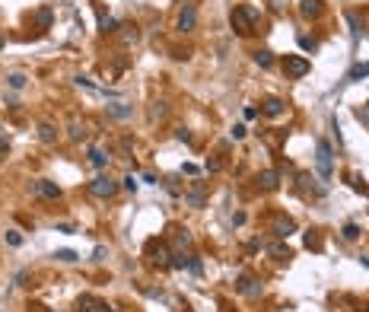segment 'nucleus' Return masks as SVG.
<instances>
[{
    "label": "nucleus",
    "instance_id": "1",
    "mask_svg": "<svg viewBox=\"0 0 369 312\" xmlns=\"http://www.w3.org/2000/svg\"><path fill=\"white\" fill-rule=\"evenodd\" d=\"M315 166H318L321 179H331V169H334V153H331V144L325 137L315 140Z\"/></svg>",
    "mask_w": 369,
    "mask_h": 312
},
{
    "label": "nucleus",
    "instance_id": "2",
    "mask_svg": "<svg viewBox=\"0 0 369 312\" xmlns=\"http://www.w3.org/2000/svg\"><path fill=\"white\" fill-rule=\"evenodd\" d=\"M255 16H258V13H255L252 6H236V10L229 13V23H232V29H236L239 35H248V32L255 29Z\"/></svg>",
    "mask_w": 369,
    "mask_h": 312
},
{
    "label": "nucleus",
    "instance_id": "3",
    "mask_svg": "<svg viewBox=\"0 0 369 312\" xmlns=\"http://www.w3.org/2000/svg\"><path fill=\"white\" fill-rule=\"evenodd\" d=\"M309 70H312V64H309L303 54H286V61H284V73H286L290 80H303Z\"/></svg>",
    "mask_w": 369,
    "mask_h": 312
},
{
    "label": "nucleus",
    "instance_id": "4",
    "mask_svg": "<svg viewBox=\"0 0 369 312\" xmlns=\"http://www.w3.org/2000/svg\"><path fill=\"white\" fill-rule=\"evenodd\" d=\"M89 191L96 194V198H112V194H118V182L109 179V175H96V179L89 182Z\"/></svg>",
    "mask_w": 369,
    "mask_h": 312
},
{
    "label": "nucleus",
    "instance_id": "5",
    "mask_svg": "<svg viewBox=\"0 0 369 312\" xmlns=\"http://www.w3.org/2000/svg\"><path fill=\"white\" fill-rule=\"evenodd\" d=\"M236 290L242 296H248V300H255V296H261V281H258V277H252V274H242L236 281Z\"/></svg>",
    "mask_w": 369,
    "mask_h": 312
},
{
    "label": "nucleus",
    "instance_id": "6",
    "mask_svg": "<svg viewBox=\"0 0 369 312\" xmlns=\"http://www.w3.org/2000/svg\"><path fill=\"white\" fill-rule=\"evenodd\" d=\"M194 26H198V10H194L191 3H185L182 10H178V23H175V29H178V32H191Z\"/></svg>",
    "mask_w": 369,
    "mask_h": 312
},
{
    "label": "nucleus",
    "instance_id": "7",
    "mask_svg": "<svg viewBox=\"0 0 369 312\" xmlns=\"http://www.w3.org/2000/svg\"><path fill=\"white\" fill-rule=\"evenodd\" d=\"M32 191H35L38 198H45V201H57V198H61V188H57L55 182H48V179L32 182Z\"/></svg>",
    "mask_w": 369,
    "mask_h": 312
},
{
    "label": "nucleus",
    "instance_id": "8",
    "mask_svg": "<svg viewBox=\"0 0 369 312\" xmlns=\"http://www.w3.org/2000/svg\"><path fill=\"white\" fill-rule=\"evenodd\" d=\"M261 112H264L267 118H280V115L286 112V102H284V99H277V96H271V99L261 102Z\"/></svg>",
    "mask_w": 369,
    "mask_h": 312
},
{
    "label": "nucleus",
    "instance_id": "9",
    "mask_svg": "<svg viewBox=\"0 0 369 312\" xmlns=\"http://www.w3.org/2000/svg\"><path fill=\"white\" fill-rule=\"evenodd\" d=\"M271 229H274V236H277V239H286L290 233H296V223H293L290 217H277V220L271 223Z\"/></svg>",
    "mask_w": 369,
    "mask_h": 312
},
{
    "label": "nucleus",
    "instance_id": "10",
    "mask_svg": "<svg viewBox=\"0 0 369 312\" xmlns=\"http://www.w3.org/2000/svg\"><path fill=\"white\" fill-rule=\"evenodd\" d=\"M150 255H153V261H156L159 268H169L172 255H169V249H166L163 242H150Z\"/></svg>",
    "mask_w": 369,
    "mask_h": 312
},
{
    "label": "nucleus",
    "instance_id": "11",
    "mask_svg": "<svg viewBox=\"0 0 369 312\" xmlns=\"http://www.w3.org/2000/svg\"><path fill=\"white\" fill-rule=\"evenodd\" d=\"M321 10H325V3H321V0H299V13H303L306 19L321 16Z\"/></svg>",
    "mask_w": 369,
    "mask_h": 312
},
{
    "label": "nucleus",
    "instance_id": "12",
    "mask_svg": "<svg viewBox=\"0 0 369 312\" xmlns=\"http://www.w3.org/2000/svg\"><path fill=\"white\" fill-rule=\"evenodd\" d=\"M258 185H261V188H264V191H274V188H277V185H280V175H277V172H274V169H264V172H261V175H258Z\"/></svg>",
    "mask_w": 369,
    "mask_h": 312
},
{
    "label": "nucleus",
    "instance_id": "13",
    "mask_svg": "<svg viewBox=\"0 0 369 312\" xmlns=\"http://www.w3.org/2000/svg\"><path fill=\"white\" fill-rule=\"evenodd\" d=\"M38 140H42V144H55L57 140V127L48 125V121H42V125H38Z\"/></svg>",
    "mask_w": 369,
    "mask_h": 312
},
{
    "label": "nucleus",
    "instance_id": "14",
    "mask_svg": "<svg viewBox=\"0 0 369 312\" xmlns=\"http://www.w3.org/2000/svg\"><path fill=\"white\" fill-rule=\"evenodd\" d=\"M89 162H92L96 169H105V166H109V153L99 150V147H89Z\"/></svg>",
    "mask_w": 369,
    "mask_h": 312
},
{
    "label": "nucleus",
    "instance_id": "15",
    "mask_svg": "<svg viewBox=\"0 0 369 312\" xmlns=\"http://www.w3.org/2000/svg\"><path fill=\"white\" fill-rule=\"evenodd\" d=\"M99 306H102V303H99L96 296H89V293H86V296H80V300H77V312H96Z\"/></svg>",
    "mask_w": 369,
    "mask_h": 312
},
{
    "label": "nucleus",
    "instance_id": "16",
    "mask_svg": "<svg viewBox=\"0 0 369 312\" xmlns=\"http://www.w3.org/2000/svg\"><path fill=\"white\" fill-rule=\"evenodd\" d=\"M369 77V64H353L350 70H347V83H357V80Z\"/></svg>",
    "mask_w": 369,
    "mask_h": 312
},
{
    "label": "nucleus",
    "instance_id": "17",
    "mask_svg": "<svg viewBox=\"0 0 369 312\" xmlns=\"http://www.w3.org/2000/svg\"><path fill=\"white\" fill-rule=\"evenodd\" d=\"M109 115H112V118H131L134 108L124 105V102H115V105H109Z\"/></svg>",
    "mask_w": 369,
    "mask_h": 312
},
{
    "label": "nucleus",
    "instance_id": "18",
    "mask_svg": "<svg viewBox=\"0 0 369 312\" xmlns=\"http://www.w3.org/2000/svg\"><path fill=\"white\" fill-rule=\"evenodd\" d=\"M252 58H255V64H258V67H271V64H274V54L267 51V48H258Z\"/></svg>",
    "mask_w": 369,
    "mask_h": 312
},
{
    "label": "nucleus",
    "instance_id": "19",
    "mask_svg": "<svg viewBox=\"0 0 369 312\" xmlns=\"http://www.w3.org/2000/svg\"><path fill=\"white\" fill-rule=\"evenodd\" d=\"M347 23H350V35L360 38V32H363V23H360V16L353 10H347Z\"/></svg>",
    "mask_w": 369,
    "mask_h": 312
},
{
    "label": "nucleus",
    "instance_id": "20",
    "mask_svg": "<svg viewBox=\"0 0 369 312\" xmlns=\"http://www.w3.org/2000/svg\"><path fill=\"white\" fill-rule=\"evenodd\" d=\"M67 131H70V140H83V137H86V125H83V121H77V118L70 121V127H67Z\"/></svg>",
    "mask_w": 369,
    "mask_h": 312
},
{
    "label": "nucleus",
    "instance_id": "21",
    "mask_svg": "<svg viewBox=\"0 0 369 312\" xmlns=\"http://www.w3.org/2000/svg\"><path fill=\"white\" fill-rule=\"evenodd\" d=\"M55 258H57V261H64V264H73V261L80 258V255L73 252V249H57V252H55Z\"/></svg>",
    "mask_w": 369,
    "mask_h": 312
},
{
    "label": "nucleus",
    "instance_id": "22",
    "mask_svg": "<svg viewBox=\"0 0 369 312\" xmlns=\"http://www.w3.org/2000/svg\"><path fill=\"white\" fill-rule=\"evenodd\" d=\"M118 29V19H112V16H99V32H115Z\"/></svg>",
    "mask_w": 369,
    "mask_h": 312
},
{
    "label": "nucleus",
    "instance_id": "23",
    "mask_svg": "<svg viewBox=\"0 0 369 312\" xmlns=\"http://www.w3.org/2000/svg\"><path fill=\"white\" fill-rule=\"evenodd\" d=\"M188 264H191V258H188L185 252H175V255H172V261H169V268H178V271H182V268H188Z\"/></svg>",
    "mask_w": 369,
    "mask_h": 312
},
{
    "label": "nucleus",
    "instance_id": "24",
    "mask_svg": "<svg viewBox=\"0 0 369 312\" xmlns=\"http://www.w3.org/2000/svg\"><path fill=\"white\" fill-rule=\"evenodd\" d=\"M6 83H10V90H23V86H26V73H10Z\"/></svg>",
    "mask_w": 369,
    "mask_h": 312
},
{
    "label": "nucleus",
    "instance_id": "25",
    "mask_svg": "<svg viewBox=\"0 0 369 312\" xmlns=\"http://www.w3.org/2000/svg\"><path fill=\"white\" fill-rule=\"evenodd\" d=\"M35 23L42 26V29H48V26H51V10H48V6H45V10H38V13H35Z\"/></svg>",
    "mask_w": 369,
    "mask_h": 312
},
{
    "label": "nucleus",
    "instance_id": "26",
    "mask_svg": "<svg viewBox=\"0 0 369 312\" xmlns=\"http://www.w3.org/2000/svg\"><path fill=\"white\" fill-rule=\"evenodd\" d=\"M185 204L200 207V204H204V194H200V191H188V194H185Z\"/></svg>",
    "mask_w": 369,
    "mask_h": 312
},
{
    "label": "nucleus",
    "instance_id": "27",
    "mask_svg": "<svg viewBox=\"0 0 369 312\" xmlns=\"http://www.w3.org/2000/svg\"><path fill=\"white\" fill-rule=\"evenodd\" d=\"M344 239H347V242L360 239V226H357V223H347V226H344Z\"/></svg>",
    "mask_w": 369,
    "mask_h": 312
},
{
    "label": "nucleus",
    "instance_id": "28",
    "mask_svg": "<svg viewBox=\"0 0 369 312\" xmlns=\"http://www.w3.org/2000/svg\"><path fill=\"white\" fill-rule=\"evenodd\" d=\"M299 45H303L306 51H315V48H318V42H315L312 35H306V32H303V35H299Z\"/></svg>",
    "mask_w": 369,
    "mask_h": 312
},
{
    "label": "nucleus",
    "instance_id": "29",
    "mask_svg": "<svg viewBox=\"0 0 369 312\" xmlns=\"http://www.w3.org/2000/svg\"><path fill=\"white\" fill-rule=\"evenodd\" d=\"M245 134H248V127H245V125H232V127H229V137H232V140H242Z\"/></svg>",
    "mask_w": 369,
    "mask_h": 312
},
{
    "label": "nucleus",
    "instance_id": "30",
    "mask_svg": "<svg viewBox=\"0 0 369 312\" xmlns=\"http://www.w3.org/2000/svg\"><path fill=\"white\" fill-rule=\"evenodd\" d=\"M166 115V102H153V108H150V118H163Z\"/></svg>",
    "mask_w": 369,
    "mask_h": 312
},
{
    "label": "nucleus",
    "instance_id": "31",
    "mask_svg": "<svg viewBox=\"0 0 369 312\" xmlns=\"http://www.w3.org/2000/svg\"><path fill=\"white\" fill-rule=\"evenodd\" d=\"M6 242H10V246H23V236H19L16 229H6Z\"/></svg>",
    "mask_w": 369,
    "mask_h": 312
},
{
    "label": "nucleus",
    "instance_id": "32",
    "mask_svg": "<svg viewBox=\"0 0 369 312\" xmlns=\"http://www.w3.org/2000/svg\"><path fill=\"white\" fill-rule=\"evenodd\" d=\"M357 121H363V125H369V105H363V108H357Z\"/></svg>",
    "mask_w": 369,
    "mask_h": 312
},
{
    "label": "nucleus",
    "instance_id": "33",
    "mask_svg": "<svg viewBox=\"0 0 369 312\" xmlns=\"http://www.w3.org/2000/svg\"><path fill=\"white\" fill-rule=\"evenodd\" d=\"M175 246H178V249H185V246H191V236H188V233H185V229H182V233H178V239H175Z\"/></svg>",
    "mask_w": 369,
    "mask_h": 312
},
{
    "label": "nucleus",
    "instance_id": "34",
    "mask_svg": "<svg viewBox=\"0 0 369 312\" xmlns=\"http://www.w3.org/2000/svg\"><path fill=\"white\" fill-rule=\"evenodd\" d=\"M105 255H109V249H105V246H96V252H92V258H96V261H105Z\"/></svg>",
    "mask_w": 369,
    "mask_h": 312
},
{
    "label": "nucleus",
    "instance_id": "35",
    "mask_svg": "<svg viewBox=\"0 0 369 312\" xmlns=\"http://www.w3.org/2000/svg\"><path fill=\"white\" fill-rule=\"evenodd\" d=\"M271 252H274V255H277V258H290V249H284V246H274V249H271Z\"/></svg>",
    "mask_w": 369,
    "mask_h": 312
},
{
    "label": "nucleus",
    "instance_id": "36",
    "mask_svg": "<svg viewBox=\"0 0 369 312\" xmlns=\"http://www.w3.org/2000/svg\"><path fill=\"white\" fill-rule=\"evenodd\" d=\"M124 188H127V191H137V179H134V175H127V179H124Z\"/></svg>",
    "mask_w": 369,
    "mask_h": 312
},
{
    "label": "nucleus",
    "instance_id": "37",
    "mask_svg": "<svg viewBox=\"0 0 369 312\" xmlns=\"http://www.w3.org/2000/svg\"><path fill=\"white\" fill-rule=\"evenodd\" d=\"M182 172H188V175H198V172H200V169H198V166H194V162H185V166H182Z\"/></svg>",
    "mask_w": 369,
    "mask_h": 312
},
{
    "label": "nucleus",
    "instance_id": "38",
    "mask_svg": "<svg viewBox=\"0 0 369 312\" xmlns=\"http://www.w3.org/2000/svg\"><path fill=\"white\" fill-rule=\"evenodd\" d=\"M175 137L185 140V144H191V131H185V127H182V131H175Z\"/></svg>",
    "mask_w": 369,
    "mask_h": 312
},
{
    "label": "nucleus",
    "instance_id": "39",
    "mask_svg": "<svg viewBox=\"0 0 369 312\" xmlns=\"http://www.w3.org/2000/svg\"><path fill=\"white\" fill-rule=\"evenodd\" d=\"M245 118H248V121L258 118V108H255V105H245Z\"/></svg>",
    "mask_w": 369,
    "mask_h": 312
},
{
    "label": "nucleus",
    "instance_id": "40",
    "mask_svg": "<svg viewBox=\"0 0 369 312\" xmlns=\"http://www.w3.org/2000/svg\"><path fill=\"white\" fill-rule=\"evenodd\" d=\"M232 223H236V226H242V223H245V214H242V210H239V214H232Z\"/></svg>",
    "mask_w": 369,
    "mask_h": 312
},
{
    "label": "nucleus",
    "instance_id": "41",
    "mask_svg": "<svg viewBox=\"0 0 369 312\" xmlns=\"http://www.w3.org/2000/svg\"><path fill=\"white\" fill-rule=\"evenodd\" d=\"M6 147H10V144H6V137H0V159H3V153H6Z\"/></svg>",
    "mask_w": 369,
    "mask_h": 312
},
{
    "label": "nucleus",
    "instance_id": "42",
    "mask_svg": "<svg viewBox=\"0 0 369 312\" xmlns=\"http://www.w3.org/2000/svg\"><path fill=\"white\" fill-rule=\"evenodd\" d=\"M99 312H115V309H112V306H99Z\"/></svg>",
    "mask_w": 369,
    "mask_h": 312
}]
</instances>
